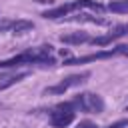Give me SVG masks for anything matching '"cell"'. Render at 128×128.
I'll use <instances>...</instances> for the list:
<instances>
[{
  "label": "cell",
  "instance_id": "6da1fadb",
  "mask_svg": "<svg viewBox=\"0 0 128 128\" xmlns=\"http://www.w3.org/2000/svg\"><path fill=\"white\" fill-rule=\"evenodd\" d=\"M20 66H56L54 48L50 44H42L36 48H26L24 52H20L8 60H0V70L20 68Z\"/></svg>",
  "mask_w": 128,
  "mask_h": 128
},
{
  "label": "cell",
  "instance_id": "7a4b0ae2",
  "mask_svg": "<svg viewBox=\"0 0 128 128\" xmlns=\"http://www.w3.org/2000/svg\"><path fill=\"white\" fill-rule=\"evenodd\" d=\"M80 8H90V10H96V12H104V10H106V6H102V4H100V2H96V0H74V2L60 4V6H56V8H50V10L42 12V18H46V20L66 18L70 12L80 10Z\"/></svg>",
  "mask_w": 128,
  "mask_h": 128
},
{
  "label": "cell",
  "instance_id": "3957f363",
  "mask_svg": "<svg viewBox=\"0 0 128 128\" xmlns=\"http://www.w3.org/2000/svg\"><path fill=\"white\" fill-rule=\"evenodd\" d=\"M70 102L74 104L76 112H86V114H102L104 112V100L100 94H94V92H80Z\"/></svg>",
  "mask_w": 128,
  "mask_h": 128
},
{
  "label": "cell",
  "instance_id": "277c9868",
  "mask_svg": "<svg viewBox=\"0 0 128 128\" xmlns=\"http://www.w3.org/2000/svg\"><path fill=\"white\" fill-rule=\"evenodd\" d=\"M74 118H76V110H74V104L70 100L56 104L48 114V120H50L52 128H66L68 124L74 122Z\"/></svg>",
  "mask_w": 128,
  "mask_h": 128
},
{
  "label": "cell",
  "instance_id": "5b68a950",
  "mask_svg": "<svg viewBox=\"0 0 128 128\" xmlns=\"http://www.w3.org/2000/svg\"><path fill=\"white\" fill-rule=\"evenodd\" d=\"M126 48H128V44H120V46L110 48V50H102V52H94V54H86V56H78V58H66L64 66L86 64V62H94V60H106L112 56H126Z\"/></svg>",
  "mask_w": 128,
  "mask_h": 128
},
{
  "label": "cell",
  "instance_id": "8992f818",
  "mask_svg": "<svg viewBox=\"0 0 128 128\" xmlns=\"http://www.w3.org/2000/svg\"><path fill=\"white\" fill-rule=\"evenodd\" d=\"M88 78H90V72H88V70H84V72H80V74H70V76H66L64 80H60L58 84L48 86V88L44 90V94H64L66 90H70V88H74V86L84 84Z\"/></svg>",
  "mask_w": 128,
  "mask_h": 128
},
{
  "label": "cell",
  "instance_id": "52a82bcc",
  "mask_svg": "<svg viewBox=\"0 0 128 128\" xmlns=\"http://www.w3.org/2000/svg\"><path fill=\"white\" fill-rule=\"evenodd\" d=\"M126 34H128V24H118L110 34L90 38V42H88V44H92V46H108V44H112L114 40H118V38H122V36H126Z\"/></svg>",
  "mask_w": 128,
  "mask_h": 128
},
{
  "label": "cell",
  "instance_id": "ba28073f",
  "mask_svg": "<svg viewBox=\"0 0 128 128\" xmlns=\"http://www.w3.org/2000/svg\"><path fill=\"white\" fill-rule=\"evenodd\" d=\"M34 28L32 20H2L0 22V32H12V34H24Z\"/></svg>",
  "mask_w": 128,
  "mask_h": 128
},
{
  "label": "cell",
  "instance_id": "9c48e42d",
  "mask_svg": "<svg viewBox=\"0 0 128 128\" xmlns=\"http://www.w3.org/2000/svg\"><path fill=\"white\" fill-rule=\"evenodd\" d=\"M90 34L88 32H82V30H78V32H70V34H62L60 36V42L62 44H70V46H80V44H88L90 42Z\"/></svg>",
  "mask_w": 128,
  "mask_h": 128
},
{
  "label": "cell",
  "instance_id": "30bf717a",
  "mask_svg": "<svg viewBox=\"0 0 128 128\" xmlns=\"http://www.w3.org/2000/svg\"><path fill=\"white\" fill-rule=\"evenodd\" d=\"M62 20H70V22H90V24H100V26H106L108 20L104 18H98V16H90V14H76V16H66Z\"/></svg>",
  "mask_w": 128,
  "mask_h": 128
},
{
  "label": "cell",
  "instance_id": "8fae6325",
  "mask_svg": "<svg viewBox=\"0 0 128 128\" xmlns=\"http://www.w3.org/2000/svg\"><path fill=\"white\" fill-rule=\"evenodd\" d=\"M106 10L114 12V14H128V0H112Z\"/></svg>",
  "mask_w": 128,
  "mask_h": 128
},
{
  "label": "cell",
  "instance_id": "7c38bea8",
  "mask_svg": "<svg viewBox=\"0 0 128 128\" xmlns=\"http://www.w3.org/2000/svg\"><path fill=\"white\" fill-rule=\"evenodd\" d=\"M106 128H128V118H122V120H118V122H114Z\"/></svg>",
  "mask_w": 128,
  "mask_h": 128
},
{
  "label": "cell",
  "instance_id": "4fadbf2b",
  "mask_svg": "<svg viewBox=\"0 0 128 128\" xmlns=\"http://www.w3.org/2000/svg\"><path fill=\"white\" fill-rule=\"evenodd\" d=\"M76 128H98L92 120H82V122H78L76 124Z\"/></svg>",
  "mask_w": 128,
  "mask_h": 128
},
{
  "label": "cell",
  "instance_id": "5bb4252c",
  "mask_svg": "<svg viewBox=\"0 0 128 128\" xmlns=\"http://www.w3.org/2000/svg\"><path fill=\"white\" fill-rule=\"evenodd\" d=\"M126 110H128V106H126Z\"/></svg>",
  "mask_w": 128,
  "mask_h": 128
}]
</instances>
